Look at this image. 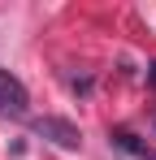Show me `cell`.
I'll return each instance as SVG.
<instances>
[{
  "label": "cell",
  "mask_w": 156,
  "mask_h": 160,
  "mask_svg": "<svg viewBox=\"0 0 156 160\" xmlns=\"http://www.w3.org/2000/svg\"><path fill=\"white\" fill-rule=\"evenodd\" d=\"M113 143H117L122 152H130V156H139V160H156V152H148V147H143L130 130H117V134H113Z\"/></svg>",
  "instance_id": "obj_3"
},
{
  "label": "cell",
  "mask_w": 156,
  "mask_h": 160,
  "mask_svg": "<svg viewBox=\"0 0 156 160\" xmlns=\"http://www.w3.org/2000/svg\"><path fill=\"white\" fill-rule=\"evenodd\" d=\"M30 130L39 134V138H48V143H56V147H65V152H74L78 143H82L78 126H74V121H65V117H39Z\"/></svg>",
  "instance_id": "obj_1"
},
{
  "label": "cell",
  "mask_w": 156,
  "mask_h": 160,
  "mask_svg": "<svg viewBox=\"0 0 156 160\" xmlns=\"http://www.w3.org/2000/svg\"><path fill=\"white\" fill-rule=\"evenodd\" d=\"M26 104H30V95H26L22 78L9 74V69H0V117H22Z\"/></svg>",
  "instance_id": "obj_2"
},
{
  "label": "cell",
  "mask_w": 156,
  "mask_h": 160,
  "mask_svg": "<svg viewBox=\"0 0 156 160\" xmlns=\"http://www.w3.org/2000/svg\"><path fill=\"white\" fill-rule=\"evenodd\" d=\"M148 87H156V61H152V69H148Z\"/></svg>",
  "instance_id": "obj_4"
}]
</instances>
